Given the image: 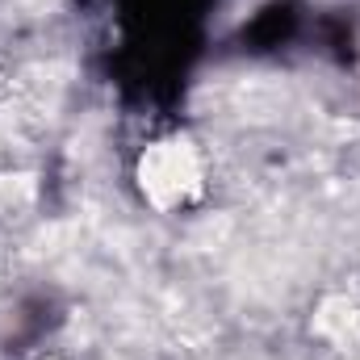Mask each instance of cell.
<instances>
[{
  "label": "cell",
  "instance_id": "1",
  "mask_svg": "<svg viewBox=\"0 0 360 360\" xmlns=\"http://www.w3.org/2000/svg\"><path fill=\"white\" fill-rule=\"evenodd\" d=\"M197 176H201V172H197V155H193V147L180 143V139L147 147V155H143V164H139L143 193H147L151 205H160V210L184 201V193L197 184Z\"/></svg>",
  "mask_w": 360,
  "mask_h": 360
}]
</instances>
